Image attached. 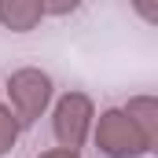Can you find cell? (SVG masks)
<instances>
[{"label": "cell", "mask_w": 158, "mask_h": 158, "mask_svg": "<svg viewBox=\"0 0 158 158\" xmlns=\"http://www.w3.org/2000/svg\"><path fill=\"white\" fill-rule=\"evenodd\" d=\"M92 118H96V107L85 92H66L59 103H55V118H52V129H55V140L59 147L66 151H77L92 129Z\"/></svg>", "instance_id": "cell-3"}, {"label": "cell", "mask_w": 158, "mask_h": 158, "mask_svg": "<svg viewBox=\"0 0 158 158\" xmlns=\"http://www.w3.org/2000/svg\"><path fill=\"white\" fill-rule=\"evenodd\" d=\"M77 4H81V0H40L44 15H70Z\"/></svg>", "instance_id": "cell-7"}, {"label": "cell", "mask_w": 158, "mask_h": 158, "mask_svg": "<svg viewBox=\"0 0 158 158\" xmlns=\"http://www.w3.org/2000/svg\"><path fill=\"white\" fill-rule=\"evenodd\" d=\"M132 4H136V11H140L147 22H158V4L155 0H132Z\"/></svg>", "instance_id": "cell-8"}, {"label": "cell", "mask_w": 158, "mask_h": 158, "mask_svg": "<svg viewBox=\"0 0 158 158\" xmlns=\"http://www.w3.org/2000/svg\"><path fill=\"white\" fill-rule=\"evenodd\" d=\"M44 19L40 0H0V26L11 33H30Z\"/></svg>", "instance_id": "cell-4"}, {"label": "cell", "mask_w": 158, "mask_h": 158, "mask_svg": "<svg viewBox=\"0 0 158 158\" xmlns=\"http://www.w3.org/2000/svg\"><path fill=\"white\" fill-rule=\"evenodd\" d=\"M125 114L132 118V125L143 132L147 147L155 151V143H158V103H155V96H136V99H129Z\"/></svg>", "instance_id": "cell-5"}, {"label": "cell", "mask_w": 158, "mask_h": 158, "mask_svg": "<svg viewBox=\"0 0 158 158\" xmlns=\"http://www.w3.org/2000/svg\"><path fill=\"white\" fill-rule=\"evenodd\" d=\"M7 99H11V114L19 118V125H33L52 99V77L44 70L22 66L7 77Z\"/></svg>", "instance_id": "cell-1"}, {"label": "cell", "mask_w": 158, "mask_h": 158, "mask_svg": "<svg viewBox=\"0 0 158 158\" xmlns=\"http://www.w3.org/2000/svg\"><path fill=\"white\" fill-rule=\"evenodd\" d=\"M15 140H19V118L11 114V107L0 103V158L15 147Z\"/></svg>", "instance_id": "cell-6"}, {"label": "cell", "mask_w": 158, "mask_h": 158, "mask_svg": "<svg viewBox=\"0 0 158 158\" xmlns=\"http://www.w3.org/2000/svg\"><path fill=\"white\" fill-rule=\"evenodd\" d=\"M37 158H81L77 151H66V147H55V151H44V155H37Z\"/></svg>", "instance_id": "cell-9"}, {"label": "cell", "mask_w": 158, "mask_h": 158, "mask_svg": "<svg viewBox=\"0 0 158 158\" xmlns=\"http://www.w3.org/2000/svg\"><path fill=\"white\" fill-rule=\"evenodd\" d=\"M96 147L107 158H140L147 155V140L143 132L132 125V118L125 110H103L99 125H96Z\"/></svg>", "instance_id": "cell-2"}]
</instances>
